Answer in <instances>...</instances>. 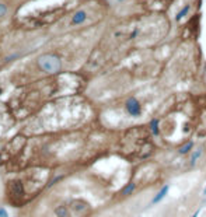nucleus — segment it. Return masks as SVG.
<instances>
[{
    "label": "nucleus",
    "mask_w": 206,
    "mask_h": 217,
    "mask_svg": "<svg viewBox=\"0 0 206 217\" xmlns=\"http://www.w3.org/2000/svg\"><path fill=\"white\" fill-rule=\"evenodd\" d=\"M38 65L46 73H56V71L60 70V66H62L60 59L55 55H51V53H45V55L39 56Z\"/></svg>",
    "instance_id": "obj_1"
},
{
    "label": "nucleus",
    "mask_w": 206,
    "mask_h": 217,
    "mask_svg": "<svg viewBox=\"0 0 206 217\" xmlns=\"http://www.w3.org/2000/svg\"><path fill=\"white\" fill-rule=\"evenodd\" d=\"M125 109H126V112H128L130 116H133V118H137L142 115V105H140V102H139L135 97H130V98L126 100V102H125Z\"/></svg>",
    "instance_id": "obj_2"
},
{
    "label": "nucleus",
    "mask_w": 206,
    "mask_h": 217,
    "mask_svg": "<svg viewBox=\"0 0 206 217\" xmlns=\"http://www.w3.org/2000/svg\"><path fill=\"white\" fill-rule=\"evenodd\" d=\"M168 189H170V186L168 185H164L161 189H160V192H157V195H156L154 198H153V200H152V204H157L158 202H161L166 196H167V193H168Z\"/></svg>",
    "instance_id": "obj_3"
},
{
    "label": "nucleus",
    "mask_w": 206,
    "mask_h": 217,
    "mask_svg": "<svg viewBox=\"0 0 206 217\" xmlns=\"http://www.w3.org/2000/svg\"><path fill=\"white\" fill-rule=\"evenodd\" d=\"M86 18H87V14H86V11L84 10H80V11H77L74 16H73V18H72V24H81V22H84L86 21Z\"/></svg>",
    "instance_id": "obj_4"
},
{
    "label": "nucleus",
    "mask_w": 206,
    "mask_h": 217,
    "mask_svg": "<svg viewBox=\"0 0 206 217\" xmlns=\"http://www.w3.org/2000/svg\"><path fill=\"white\" fill-rule=\"evenodd\" d=\"M87 209H88V204L83 200H77L73 204V210H74L76 213H83V212H86Z\"/></svg>",
    "instance_id": "obj_5"
},
{
    "label": "nucleus",
    "mask_w": 206,
    "mask_h": 217,
    "mask_svg": "<svg viewBox=\"0 0 206 217\" xmlns=\"http://www.w3.org/2000/svg\"><path fill=\"white\" fill-rule=\"evenodd\" d=\"M158 126H160V120H158V119H152L150 123H149V128H150L152 133L154 134V136H158V133H160Z\"/></svg>",
    "instance_id": "obj_6"
},
{
    "label": "nucleus",
    "mask_w": 206,
    "mask_h": 217,
    "mask_svg": "<svg viewBox=\"0 0 206 217\" xmlns=\"http://www.w3.org/2000/svg\"><path fill=\"white\" fill-rule=\"evenodd\" d=\"M135 189H136V184L129 182V184H128V186H125V188L122 189V195H123V196H128V195L133 193V192H135Z\"/></svg>",
    "instance_id": "obj_7"
},
{
    "label": "nucleus",
    "mask_w": 206,
    "mask_h": 217,
    "mask_svg": "<svg viewBox=\"0 0 206 217\" xmlns=\"http://www.w3.org/2000/svg\"><path fill=\"white\" fill-rule=\"evenodd\" d=\"M201 154H202V149H195V150H193L192 157H191V165H192V167H195V164H196V161L199 160Z\"/></svg>",
    "instance_id": "obj_8"
},
{
    "label": "nucleus",
    "mask_w": 206,
    "mask_h": 217,
    "mask_svg": "<svg viewBox=\"0 0 206 217\" xmlns=\"http://www.w3.org/2000/svg\"><path fill=\"white\" fill-rule=\"evenodd\" d=\"M55 213H56V216L58 217H70L68 209H66L65 206H59V207H56Z\"/></svg>",
    "instance_id": "obj_9"
},
{
    "label": "nucleus",
    "mask_w": 206,
    "mask_h": 217,
    "mask_svg": "<svg viewBox=\"0 0 206 217\" xmlns=\"http://www.w3.org/2000/svg\"><path fill=\"white\" fill-rule=\"evenodd\" d=\"M193 149V142H188L187 144H184V147L180 149V154H187L188 151H191Z\"/></svg>",
    "instance_id": "obj_10"
},
{
    "label": "nucleus",
    "mask_w": 206,
    "mask_h": 217,
    "mask_svg": "<svg viewBox=\"0 0 206 217\" xmlns=\"http://www.w3.org/2000/svg\"><path fill=\"white\" fill-rule=\"evenodd\" d=\"M188 11H189V6L187 4V6H185V7H184V9H182V10H181V11L177 14L175 20H177V21H181V18H184V17L187 16V14H188Z\"/></svg>",
    "instance_id": "obj_11"
},
{
    "label": "nucleus",
    "mask_w": 206,
    "mask_h": 217,
    "mask_svg": "<svg viewBox=\"0 0 206 217\" xmlns=\"http://www.w3.org/2000/svg\"><path fill=\"white\" fill-rule=\"evenodd\" d=\"M6 11H7V7H6L4 4H1V3H0V17L4 16V14H6Z\"/></svg>",
    "instance_id": "obj_12"
},
{
    "label": "nucleus",
    "mask_w": 206,
    "mask_h": 217,
    "mask_svg": "<svg viewBox=\"0 0 206 217\" xmlns=\"http://www.w3.org/2000/svg\"><path fill=\"white\" fill-rule=\"evenodd\" d=\"M198 216H199V212H196V213H195V214H193L192 217H198Z\"/></svg>",
    "instance_id": "obj_13"
},
{
    "label": "nucleus",
    "mask_w": 206,
    "mask_h": 217,
    "mask_svg": "<svg viewBox=\"0 0 206 217\" xmlns=\"http://www.w3.org/2000/svg\"><path fill=\"white\" fill-rule=\"evenodd\" d=\"M203 196H206V186H205V189H203Z\"/></svg>",
    "instance_id": "obj_14"
}]
</instances>
